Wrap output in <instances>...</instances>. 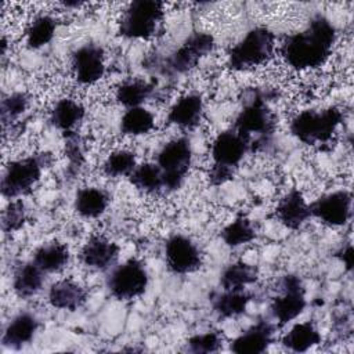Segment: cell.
<instances>
[{"mask_svg": "<svg viewBox=\"0 0 354 354\" xmlns=\"http://www.w3.org/2000/svg\"><path fill=\"white\" fill-rule=\"evenodd\" d=\"M163 4L155 0H136L124 11L120 35L129 39H149L162 25Z\"/></svg>", "mask_w": 354, "mask_h": 354, "instance_id": "52a82bcc", "label": "cell"}, {"mask_svg": "<svg viewBox=\"0 0 354 354\" xmlns=\"http://www.w3.org/2000/svg\"><path fill=\"white\" fill-rule=\"evenodd\" d=\"M155 126L153 115L142 108H129L120 120V130L127 136H142L149 133Z\"/></svg>", "mask_w": 354, "mask_h": 354, "instance_id": "f546056e", "label": "cell"}, {"mask_svg": "<svg viewBox=\"0 0 354 354\" xmlns=\"http://www.w3.org/2000/svg\"><path fill=\"white\" fill-rule=\"evenodd\" d=\"M44 271L40 270L33 261L18 266L12 278V289L21 299L35 296L43 286Z\"/></svg>", "mask_w": 354, "mask_h": 354, "instance_id": "44dd1931", "label": "cell"}, {"mask_svg": "<svg viewBox=\"0 0 354 354\" xmlns=\"http://www.w3.org/2000/svg\"><path fill=\"white\" fill-rule=\"evenodd\" d=\"M279 289L281 295L272 300L270 310L279 325H285L297 318L306 308V290L301 279L293 274L282 277Z\"/></svg>", "mask_w": 354, "mask_h": 354, "instance_id": "30bf717a", "label": "cell"}, {"mask_svg": "<svg viewBox=\"0 0 354 354\" xmlns=\"http://www.w3.org/2000/svg\"><path fill=\"white\" fill-rule=\"evenodd\" d=\"M275 214L278 220L290 230H299L310 217V205L297 189H290L279 201Z\"/></svg>", "mask_w": 354, "mask_h": 354, "instance_id": "e0dca14e", "label": "cell"}, {"mask_svg": "<svg viewBox=\"0 0 354 354\" xmlns=\"http://www.w3.org/2000/svg\"><path fill=\"white\" fill-rule=\"evenodd\" d=\"M234 130L246 141L249 151H259L270 142L275 130V118L260 94L252 93L243 101Z\"/></svg>", "mask_w": 354, "mask_h": 354, "instance_id": "7a4b0ae2", "label": "cell"}, {"mask_svg": "<svg viewBox=\"0 0 354 354\" xmlns=\"http://www.w3.org/2000/svg\"><path fill=\"white\" fill-rule=\"evenodd\" d=\"M26 221V209L22 201H11L4 212L1 218V227L4 232H14L19 230Z\"/></svg>", "mask_w": 354, "mask_h": 354, "instance_id": "e575fe53", "label": "cell"}, {"mask_svg": "<svg viewBox=\"0 0 354 354\" xmlns=\"http://www.w3.org/2000/svg\"><path fill=\"white\" fill-rule=\"evenodd\" d=\"M50 153L32 155L11 162L1 178V194L8 199L29 192L41 177L43 169L50 163Z\"/></svg>", "mask_w": 354, "mask_h": 354, "instance_id": "5b68a950", "label": "cell"}, {"mask_svg": "<svg viewBox=\"0 0 354 354\" xmlns=\"http://www.w3.org/2000/svg\"><path fill=\"white\" fill-rule=\"evenodd\" d=\"M165 256L167 267L174 274L194 272L202 263L196 243L181 234H174L166 241Z\"/></svg>", "mask_w": 354, "mask_h": 354, "instance_id": "7c38bea8", "label": "cell"}, {"mask_svg": "<svg viewBox=\"0 0 354 354\" xmlns=\"http://www.w3.org/2000/svg\"><path fill=\"white\" fill-rule=\"evenodd\" d=\"M274 325L266 319L257 321L243 333H241L230 346L231 351L238 354H260L272 343Z\"/></svg>", "mask_w": 354, "mask_h": 354, "instance_id": "9a60e30c", "label": "cell"}, {"mask_svg": "<svg viewBox=\"0 0 354 354\" xmlns=\"http://www.w3.org/2000/svg\"><path fill=\"white\" fill-rule=\"evenodd\" d=\"M152 90L153 86L151 83L142 79H131L118 87L116 100L127 109L141 106V104L151 97Z\"/></svg>", "mask_w": 354, "mask_h": 354, "instance_id": "83f0119b", "label": "cell"}, {"mask_svg": "<svg viewBox=\"0 0 354 354\" xmlns=\"http://www.w3.org/2000/svg\"><path fill=\"white\" fill-rule=\"evenodd\" d=\"M75 77L80 84H94L105 72L104 50L95 44H84L72 55Z\"/></svg>", "mask_w": 354, "mask_h": 354, "instance_id": "5bb4252c", "label": "cell"}, {"mask_svg": "<svg viewBox=\"0 0 354 354\" xmlns=\"http://www.w3.org/2000/svg\"><path fill=\"white\" fill-rule=\"evenodd\" d=\"M340 259L344 263L346 268L347 270H351L353 268V260H354V254H353V248L348 245L346 249H343L340 252Z\"/></svg>", "mask_w": 354, "mask_h": 354, "instance_id": "74e56055", "label": "cell"}, {"mask_svg": "<svg viewBox=\"0 0 354 354\" xmlns=\"http://www.w3.org/2000/svg\"><path fill=\"white\" fill-rule=\"evenodd\" d=\"M351 202L353 199L348 191H335L314 201L310 205V213L326 225L339 227L348 221Z\"/></svg>", "mask_w": 354, "mask_h": 354, "instance_id": "4fadbf2b", "label": "cell"}, {"mask_svg": "<svg viewBox=\"0 0 354 354\" xmlns=\"http://www.w3.org/2000/svg\"><path fill=\"white\" fill-rule=\"evenodd\" d=\"M87 290L69 279H62L53 283L48 289V301L54 308L75 311L84 304Z\"/></svg>", "mask_w": 354, "mask_h": 354, "instance_id": "d6986e66", "label": "cell"}, {"mask_svg": "<svg viewBox=\"0 0 354 354\" xmlns=\"http://www.w3.org/2000/svg\"><path fill=\"white\" fill-rule=\"evenodd\" d=\"M257 279V270L245 263L235 261L224 268L220 277V285L224 290H242Z\"/></svg>", "mask_w": 354, "mask_h": 354, "instance_id": "4316f807", "label": "cell"}, {"mask_svg": "<svg viewBox=\"0 0 354 354\" xmlns=\"http://www.w3.org/2000/svg\"><path fill=\"white\" fill-rule=\"evenodd\" d=\"M119 256V246L104 238V236H91L80 250V261L94 270H106L112 267Z\"/></svg>", "mask_w": 354, "mask_h": 354, "instance_id": "2e32d148", "label": "cell"}, {"mask_svg": "<svg viewBox=\"0 0 354 354\" xmlns=\"http://www.w3.org/2000/svg\"><path fill=\"white\" fill-rule=\"evenodd\" d=\"M188 350L196 354L216 353L221 347V337L217 332H206L195 335L188 340Z\"/></svg>", "mask_w": 354, "mask_h": 354, "instance_id": "d590c367", "label": "cell"}, {"mask_svg": "<svg viewBox=\"0 0 354 354\" xmlns=\"http://www.w3.org/2000/svg\"><path fill=\"white\" fill-rule=\"evenodd\" d=\"M57 29L55 21L48 15H40L33 19L26 30V44L30 48H40L51 41Z\"/></svg>", "mask_w": 354, "mask_h": 354, "instance_id": "1f68e13d", "label": "cell"}, {"mask_svg": "<svg viewBox=\"0 0 354 354\" xmlns=\"http://www.w3.org/2000/svg\"><path fill=\"white\" fill-rule=\"evenodd\" d=\"M37 329V318L30 313H21L15 315L6 326L1 336V343L7 348L18 350L35 337Z\"/></svg>", "mask_w": 354, "mask_h": 354, "instance_id": "ac0fdd59", "label": "cell"}, {"mask_svg": "<svg viewBox=\"0 0 354 354\" xmlns=\"http://www.w3.org/2000/svg\"><path fill=\"white\" fill-rule=\"evenodd\" d=\"M203 113V101L199 94L183 95L169 111L167 120L183 129H194Z\"/></svg>", "mask_w": 354, "mask_h": 354, "instance_id": "ffe728a7", "label": "cell"}, {"mask_svg": "<svg viewBox=\"0 0 354 354\" xmlns=\"http://www.w3.org/2000/svg\"><path fill=\"white\" fill-rule=\"evenodd\" d=\"M192 162L191 142L185 137H178L167 144L158 153V166L162 171L163 189L176 191L181 187Z\"/></svg>", "mask_w": 354, "mask_h": 354, "instance_id": "ba28073f", "label": "cell"}, {"mask_svg": "<svg viewBox=\"0 0 354 354\" xmlns=\"http://www.w3.org/2000/svg\"><path fill=\"white\" fill-rule=\"evenodd\" d=\"M335 40V26L328 18L317 15L306 29L286 39L282 46V55L295 69L317 68L329 58Z\"/></svg>", "mask_w": 354, "mask_h": 354, "instance_id": "6da1fadb", "label": "cell"}, {"mask_svg": "<svg viewBox=\"0 0 354 354\" xmlns=\"http://www.w3.org/2000/svg\"><path fill=\"white\" fill-rule=\"evenodd\" d=\"M249 151L246 141L234 130L220 133L212 145L213 167L210 181L213 185H221L232 178L238 165Z\"/></svg>", "mask_w": 354, "mask_h": 354, "instance_id": "3957f363", "label": "cell"}, {"mask_svg": "<svg viewBox=\"0 0 354 354\" xmlns=\"http://www.w3.org/2000/svg\"><path fill=\"white\" fill-rule=\"evenodd\" d=\"M69 261V249L59 242H50L37 248L33 263L46 274L61 271Z\"/></svg>", "mask_w": 354, "mask_h": 354, "instance_id": "603a6c76", "label": "cell"}, {"mask_svg": "<svg viewBox=\"0 0 354 354\" xmlns=\"http://www.w3.org/2000/svg\"><path fill=\"white\" fill-rule=\"evenodd\" d=\"M319 342L321 335L313 322H299L282 337V346L295 353L307 351Z\"/></svg>", "mask_w": 354, "mask_h": 354, "instance_id": "cb8c5ba5", "label": "cell"}, {"mask_svg": "<svg viewBox=\"0 0 354 354\" xmlns=\"http://www.w3.org/2000/svg\"><path fill=\"white\" fill-rule=\"evenodd\" d=\"M274 35L267 28L250 29L228 53V65L234 71H245L264 64L272 54Z\"/></svg>", "mask_w": 354, "mask_h": 354, "instance_id": "8992f818", "label": "cell"}, {"mask_svg": "<svg viewBox=\"0 0 354 354\" xmlns=\"http://www.w3.org/2000/svg\"><path fill=\"white\" fill-rule=\"evenodd\" d=\"M65 152L66 156L69 159V166L71 169H76L79 167L83 160H84V155H83V148H82V142L79 136H76L73 131L66 133V142H65Z\"/></svg>", "mask_w": 354, "mask_h": 354, "instance_id": "8d00e7d4", "label": "cell"}, {"mask_svg": "<svg viewBox=\"0 0 354 354\" xmlns=\"http://www.w3.org/2000/svg\"><path fill=\"white\" fill-rule=\"evenodd\" d=\"M109 205L106 191L95 187H86L77 191L75 198V210L84 218L100 217Z\"/></svg>", "mask_w": 354, "mask_h": 354, "instance_id": "7402d4cb", "label": "cell"}, {"mask_svg": "<svg viewBox=\"0 0 354 354\" xmlns=\"http://www.w3.org/2000/svg\"><path fill=\"white\" fill-rule=\"evenodd\" d=\"M256 238V230L252 221L245 216H238L221 231V239L230 248H238L252 242Z\"/></svg>", "mask_w": 354, "mask_h": 354, "instance_id": "4dcf8cb0", "label": "cell"}, {"mask_svg": "<svg viewBox=\"0 0 354 354\" xmlns=\"http://www.w3.org/2000/svg\"><path fill=\"white\" fill-rule=\"evenodd\" d=\"M250 293L242 290H224L212 299L216 314L221 318H234L243 314L250 301Z\"/></svg>", "mask_w": 354, "mask_h": 354, "instance_id": "d4e9b609", "label": "cell"}, {"mask_svg": "<svg viewBox=\"0 0 354 354\" xmlns=\"http://www.w3.org/2000/svg\"><path fill=\"white\" fill-rule=\"evenodd\" d=\"M131 184L147 194H158L163 189L162 171L155 163H142L130 174Z\"/></svg>", "mask_w": 354, "mask_h": 354, "instance_id": "f1b7e54d", "label": "cell"}, {"mask_svg": "<svg viewBox=\"0 0 354 354\" xmlns=\"http://www.w3.org/2000/svg\"><path fill=\"white\" fill-rule=\"evenodd\" d=\"M213 37L205 32L192 33L167 59L166 72L181 75L192 69L198 61L213 48Z\"/></svg>", "mask_w": 354, "mask_h": 354, "instance_id": "8fae6325", "label": "cell"}, {"mask_svg": "<svg viewBox=\"0 0 354 354\" xmlns=\"http://www.w3.org/2000/svg\"><path fill=\"white\" fill-rule=\"evenodd\" d=\"M29 106V97L25 93H14L1 101V120L3 123L14 122Z\"/></svg>", "mask_w": 354, "mask_h": 354, "instance_id": "836d02e7", "label": "cell"}, {"mask_svg": "<svg viewBox=\"0 0 354 354\" xmlns=\"http://www.w3.org/2000/svg\"><path fill=\"white\" fill-rule=\"evenodd\" d=\"M106 286L115 299L133 300L147 290L148 272L141 261L130 259L111 271Z\"/></svg>", "mask_w": 354, "mask_h": 354, "instance_id": "9c48e42d", "label": "cell"}, {"mask_svg": "<svg viewBox=\"0 0 354 354\" xmlns=\"http://www.w3.org/2000/svg\"><path fill=\"white\" fill-rule=\"evenodd\" d=\"M83 116L84 108L79 102L71 98H62L53 108L50 120L57 129L69 133L82 122Z\"/></svg>", "mask_w": 354, "mask_h": 354, "instance_id": "484cf974", "label": "cell"}, {"mask_svg": "<svg viewBox=\"0 0 354 354\" xmlns=\"http://www.w3.org/2000/svg\"><path fill=\"white\" fill-rule=\"evenodd\" d=\"M342 123V112L329 106L322 111H303L290 123L292 134L307 145L328 141Z\"/></svg>", "mask_w": 354, "mask_h": 354, "instance_id": "277c9868", "label": "cell"}, {"mask_svg": "<svg viewBox=\"0 0 354 354\" xmlns=\"http://www.w3.org/2000/svg\"><path fill=\"white\" fill-rule=\"evenodd\" d=\"M136 167H137V163H136L134 152L120 149V151L112 152L106 158V160L104 162L102 170L109 177H122V176H130Z\"/></svg>", "mask_w": 354, "mask_h": 354, "instance_id": "d6a6232c", "label": "cell"}]
</instances>
